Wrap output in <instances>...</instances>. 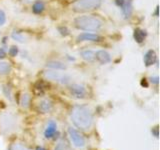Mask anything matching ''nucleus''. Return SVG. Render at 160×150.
I'll list each match as a JSON object with an SVG mask.
<instances>
[{
    "mask_svg": "<svg viewBox=\"0 0 160 150\" xmlns=\"http://www.w3.org/2000/svg\"><path fill=\"white\" fill-rule=\"evenodd\" d=\"M70 119L76 128L81 131H89L93 125V113L85 105H75L70 112Z\"/></svg>",
    "mask_w": 160,
    "mask_h": 150,
    "instance_id": "f257e3e1",
    "label": "nucleus"
},
{
    "mask_svg": "<svg viewBox=\"0 0 160 150\" xmlns=\"http://www.w3.org/2000/svg\"><path fill=\"white\" fill-rule=\"evenodd\" d=\"M74 25L77 29L90 32L99 31L103 26V22L94 15H82L74 19Z\"/></svg>",
    "mask_w": 160,
    "mask_h": 150,
    "instance_id": "f03ea898",
    "label": "nucleus"
},
{
    "mask_svg": "<svg viewBox=\"0 0 160 150\" xmlns=\"http://www.w3.org/2000/svg\"><path fill=\"white\" fill-rule=\"evenodd\" d=\"M102 4V0H75L72 3V10L77 13H84L98 9Z\"/></svg>",
    "mask_w": 160,
    "mask_h": 150,
    "instance_id": "7ed1b4c3",
    "label": "nucleus"
},
{
    "mask_svg": "<svg viewBox=\"0 0 160 150\" xmlns=\"http://www.w3.org/2000/svg\"><path fill=\"white\" fill-rule=\"evenodd\" d=\"M43 75L46 79L58 82L60 84L66 85L70 82V76H68L67 74L57 72V70H46V71H44Z\"/></svg>",
    "mask_w": 160,
    "mask_h": 150,
    "instance_id": "20e7f679",
    "label": "nucleus"
},
{
    "mask_svg": "<svg viewBox=\"0 0 160 150\" xmlns=\"http://www.w3.org/2000/svg\"><path fill=\"white\" fill-rule=\"evenodd\" d=\"M67 133H68L70 141L72 142V144L75 147L83 148L85 145H86V139H85V137L80 133V131H78V130L72 127H69L67 129Z\"/></svg>",
    "mask_w": 160,
    "mask_h": 150,
    "instance_id": "39448f33",
    "label": "nucleus"
},
{
    "mask_svg": "<svg viewBox=\"0 0 160 150\" xmlns=\"http://www.w3.org/2000/svg\"><path fill=\"white\" fill-rule=\"evenodd\" d=\"M68 90L71 97L75 99H83L87 96V89L82 84H71Z\"/></svg>",
    "mask_w": 160,
    "mask_h": 150,
    "instance_id": "423d86ee",
    "label": "nucleus"
},
{
    "mask_svg": "<svg viewBox=\"0 0 160 150\" xmlns=\"http://www.w3.org/2000/svg\"><path fill=\"white\" fill-rule=\"evenodd\" d=\"M16 124V119L11 114H1L0 115V126L3 130L9 131L15 127Z\"/></svg>",
    "mask_w": 160,
    "mask_h": 150,
    "instance_id": "0eeeda50",
    "label": "nucleus"
},
{
    "mask_svg": "<svg viewBox=\"0 0 160 150\" xmlns=\"http://www.w3.org/2000/svg\"><path fill=\"white\" fill-rule=\"evenodd\" d=\"M77 41H91V42H98L101 41V37L96 33H90V32H83L80 33L77 36Z\"/></svg>",
    "mask_w": 160,
    "mask_h": 150,
    "instance_id": "6e6552de",
    "label": "nucleus"
},
{
    "mask_svg": "<svg viewBox=\"0 0 160 150\" xmlns=\"http://www.w3.org/2000/svg\"><path fill=\"white\" fill-rule=\"evenodd\" d=\"M57 131V123L54 120H50L44 129V137L46 139H51L54 137Z\"/></svg>",
    "mask_w": 160,
    "mask_h": 150,
    "instance_id": "1a4fd4ad",
    "label": "nucleus"
},
{
    "mask_svg": "<svg viewBox=\"0 0 160 150\" xmlns=\"http://www.w3.org/2000/svg\"><path fill=\"white\" fill-rule=\"evenodd\" d=\"M95 59H97L101 64H106L111 61V55L106 50H97L95 52Z\"/></svg>",
    "mask_w": 160,
    "mask_h": 150,
    "instance_id": "9d476101",
    "label": "nucleus"
},
{
    "mask_svg": "<svg viewBox=\"0 0 160 150\" xmlns=\"http://www.w3.org/2000/svg\"><path fill=\"white\" fill-rule=\"evenodd\" d=\"M53 108V103L50 99L44 98L42 100H40L38 103V110L41 113H48L52 110Z\"/></svg>",
    "mask_w": 160,
    "mask_h": 150,
    "instance_id": "9b49d317",
    "label": "nucleus"
},
{
    "mask_svg": "<svg viewBox=\"0 0 160 150\" xmlns=\"http://www.w3.org/2000/svg\"><path fill=\"white\" fill-rule=\"evenodd\" d=\"M117 3L122 9V12L124 14L125 18H129L132 13V4L131 1H123V0H117Z\"/></svg>",
    "mask_w": 160,
    "mask_h": 150,
    "instance_id": "f8f14e48",
    "label": "nucleus"
},
{
    "mask_svg": "<svg viewBox=\"0 0 160 150\" xmlns=\"http://www.w3.org/2000/svg\"><path fill=\"white\" fill-rule=\"evenodd\" d=\"M144 63L146 66H151L153 65L157 60V56H156V53H155L154 50H148V51L144 54Z\"/></svg>",
    "mask_w": 160,
    "mask_h": 150,
    "instance_id": "ddd939ff",
    "label": "nucleus"
},
{
    "mask_svg": "<svg viewBox=\"0 0 160 150\" xmlns=\"http://www.w3.org/2000/svg\"><path fill=\"white\" fill-rule=\"evenodd\" d=\"M46 67L52 70H65L67 66L61 61H56V60H51L46 63Z\"/></svg>",
    "mask_w": 160,
    "mask_h": 150,
    "instance_id": "4468645a",
    "label": "nucleus"
},
{
    "mask_svg": "<svg viewBox=\"0 0 160 150\" xmlns=\"http://www.w3.org/2000/svg\"><path fill=\"white\" fill-rule=\"evenodd\" d=\"M134 39L137 43H142L144 41V39L146 38V32L143 29L136 28L134 30Z\"/></svg>",
    "mask_w": 160,
    "mask_h": 150,
    "instance_id": "2eb2a0df",
    "label": "nucleus"
},
{
    "mask_svg": "<svg viewBox=\"0 0 160 150\" xmlns=\"http://www.w3.org/2000/svg\"><path fill=\"white\" fill-rule=\"evenodd\" d=\"M12 66L9 62L6 61H0V75H7L11 72Z\"/></svg>",
    "mask_w": 160,
    "mask_h": 150,
    "instance_id": "dca6fc26",
    "label": "nucleus"
},
{
    "mask_svg": "<svg viewBox=\"0 0 160 150\" xmlns=\"http://www.w3.org/2000/svg\"><path fill=\"white\" fill-rule=\"evenodd\" d=\"M44 9H45V4L41 0H37L32 5V11L35 14H41L44 11Z\"/></svg>",
    "mask_w": 160,
    "mask_h": 150,
    "instance_id": "f3484780",
    "label": "nucleus"
},
{
    "mask_svg": "<svg viewBox=\"0 0 160 150\" xmlns=\"http://www.w3.org/2000/svg\"><path fill=\"white\" fill-rule=\"evenodd\" d=\"M11 37L13 40H15V41H17V42H20V43H24V42L27 41V37L25 36L22 32L16 31V30H14V31L12 32Z\"/></svg>",
    "mask_w": 160,
    "mask_h": 150,
    "instance_id": "a211bd4d",
    "label": "nucleus"
},
{
    "mask_svg": "<svg viewBox=\"0 0 160 150\" xmlns=\"http://www.w3.org/2000/svg\"><path fill=\"white\" fill-rule=\"evenodd\" d=\"M31 103V96L28 93H23L20 97V105L22 108H28Z\"/></svg>",
    "mask_w": 160,
    "mask_h": 150,
    "instance_id": "6ab92c4d",
    "label": "nucleus"
},
{
    "mask_svg": "<svg viewBox=\"0 0 160 150\" xmlns=\"http://www.w3.org/2000/svg\"><path fill=\"white\" fill-rule=\"evenodd\" d=\"M81 57L85 61L91 62L95 59V51H93V50H84L81 52Z\"/></svg>",
    "mask_w": 160,
    "mask_h": 150,
    "instance_id": "aec40b11",
    "label": "nucleus"
},
{
    "mask_svg": "<svg viewBox=\"0 0 160 150\" xmlns=\"http://www.w3.org/2000/svg\"><path fill=\"white\" fill-rule=\"evenodd\" d=\"M53 150H68V144L66 142V140L60 139L57 142V144L55 145Z\"/></svg>",
    "mask_w": 160,
    "mask_h": 150,
    "instance_id": "412c9836",
    "label": "nucleus"
},
{
    "mask_svg": "<svg viewBox=\"0 0 160 150\" xmlns=\"http://www.w3.org/2000/svg\"><path fill=\"white\" fill-rule=\"evenodd\" d=\"M9 150H29V149L22 143L15 142V143L11 144V146H10Z\"/></svg>",
    "mask_w": 160,
    "mask_h": 150,
    "instance_id": "4be33fe9",
    "label": "nucleus"
},
{
    "mask_svg": "<svg viewBox=\"0 0 160 150\" xmlns=\"http://www.w3.org/2000/svg\"><path fill=\"white\" fill-rule=\"evenodd\" d=\"M8 54L10 55V56L15 57L18 54V47H16V46H11V47L9 48Z\"/></svg>",
    "mask_w": 160,
    "mask_h": 150,
    "instance_id": "5701e85b",
    "label": "nucleus"
},
{
    "mask_svg": "<svg viewBox=\"0 0 160 150\" xmlns=\"http://www.w3.org/2000/svg\"><path fill=\"white\" fill-rule=\"evenodd\" d=\"M5 22H6V14L3 10L0 9V26H3Z\"/></svg>",
    "mask_w": 160,
    "mask_h": 150,
    "instance_id": "b1692460",
    "label": "nucleus"
},
{
    "mask_svg": "<svg viewBox=\"0 0 160 150\" xmlns=\"http://www.w3.org/2000/svg\"><path fill=\"white\" fill-rule=\"evenodd\" d=\"M59 31H60V33H61L62 35H64V36H66V35L69 34V31H68V29L66 27H60Z\"/></svg>",
    "mask_w": 160,
    "mask_h": 150,
    "instance_id": "393cba45",
    "label": "nucleus"
},
{
    "mask_svg": "<svg viewBox=\"0 0 160 150\" xmlns=\"http://www.w3.org/2000/svg\"><path fill=\"white\" fill-rule=\"evenodd\" d=\"M149 80H150V82L153 83V84H158L159 83V77L158 76H152V77L149 78Z\"/></svg>",
    "mask_w": 160,
    "mask_h": 150,
    "instance_id": "a878e982",
    "label": "nucleus"
},
{
    "mask_svg": "<svg viewBox=\"0 0 160 150\" xmlns=\"http://www.w3.org/2000/svg\"><path fill=\"white\" fill-rule=\"evenodd\" d=\"M5 56H6V50L3 47H1L0 48V59H3Z\"/></svg>",
    "mask_w": 160,
    "mask_h": 150,
    "instance_id": "bb28decb",
    "label": "nucleus"
},
{
    "mask_svg": "<svg viewBox=\"0 0 160 150\" xmlns=\"http://www.w3.org/2000/svg\"><path fill=\"white\" fill-rule=\"evenodd\" d=\"M35 150H47V149L42 147V146H38V147H36V149H35Z\"/></svg>",
    "mask_w": 160,
    "mask_h": 150,
    "instance_id": "cd10ccee",
    "label": "nucleus"
},
{
    "mask_svg": "<svg viewBox=\"0 0 160 150\" xmlns=\"http://www.w3.org/2000/svg\"><path fill=\"white\" fill-rule=\"evenodd\" d=\"M141 84L143 85V86H144V85H145V86H146V87H147V83H146V82H145V81H142V82H141Z\"/></svg>",
    "mask_w": 160,
    "mask_h": 150,
    "instance_id": "c85d7f7f",
    "label": "nucleus"
},
{
    "mask_svg": "<svg viewBox=\"0 0 160 150\" xmlns=\"http://www.w3.org/2000/svg\"><path fill=\"white\" fill-rule=\"evenodd\" d=\"M155 13H156V15H158V7H156V11H155Z\"/></svg>",
    "mask_w": 160,
    "mask_h": 150,
    "instance_id": "c756f323",
    "label": "nucleus"
},
{
    "mask_svg": "<svg viewBox=\"0 0 160 150\" xmlns=\"http://www.w3.org/2000/svg\"><path fill=\"white\" fill-rule=\"evenodd\" d=\"M26 1H28V2H29V1H33V0H26Z\"/></svg>",
    "mask_w": 160,
    "mask_h": 150,
    "instance_id": "7c9ffc66",
    "label": "nucleus"
}]
</instances>
